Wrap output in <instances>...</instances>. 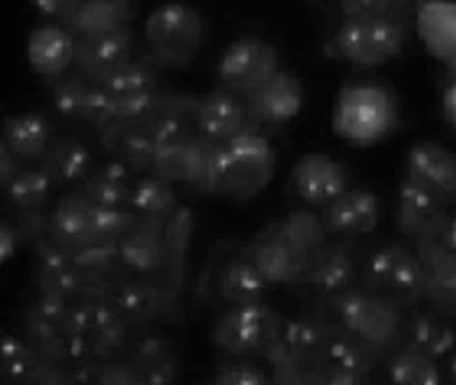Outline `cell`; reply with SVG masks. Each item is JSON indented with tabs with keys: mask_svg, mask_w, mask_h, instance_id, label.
<instances>
[{
	"mask_svg": "<svg viewBox=\"0 0 456 385\" xmlns=\"http://www.w3.org/2000/svg\"><path fill=\"white\" fill-rule=\"evenodd\" d=\"M276 152L260 130H248L216 144L194 192L248 202L273 182Z\"/></svg>",
	"mask_w": 456,
	"mask_h": 385,
	"instance_id": "1",
	"label": "cell"
},
{
	"mask_svg": "<svg viewBox=\"0 0 456 385\" xmlns=\"http://www.w3.org/2000/svg\"><path fill=\"white\" fill-rule=\"evenodd\" d=\"M205 43V16L191 4L181 0L165 3L146 16L144 44L151 60L160 68H189Z\"/></svg>",
	"mask_w": 456,
	"mask_h": 385,
	"instance_id": "2",
	"label": "cell"
},
{
	"mask_svg": "<svg viewBox=\"0 0 456 385\" xmlns=\"http://www.w3.org/2000/svg\"><path fill=\"white\" fill-rule=\"evenodd\" d=\"M327 304L337 324L385 357L403 346L406 311L390 300L358 284Z\"/></svg>",
	"mask_w": 456,
	"mask_h": 385,
	"instance_id": "3",
	"label": "cell"
},
{
	"mask_svg": "<svg viewBox=\"0 0 456 385\" xmlns=\"http://www.w3.org/2000/svg\"><path fill=\"white\" fill-rule=\"evenodd\" d=\"M361 285L411 311L425 301V266L412 244H382L362 261Z\"/></svg>",
	"mask_w": 456,
	"mask_h": 385,
	"instance_id": "4",
	"label": "cell"
},
{
	"mask_svg": "<svg viewBox=\"0 0 456 385\" xmlns=\"http://www.w3.org/2000/svg\"><path fill=\"white\" fill-rule=\"evenodd\" d=\"M409 22L395 19H345L327 44V54L353 68H377L403 52Z\"/></svg>",
	"mask_w": 456,
	"mask_h": 385,
	"instance_id": "5",
	"label": "cell"
},
{
	"mask_svg": "<svg viewBox=\"0 0 456 385\" xmlns=\"http://www.w3.org/2000/svg\"><path fill=\"white\" fill-rule=\"evenodd\" d=\"M284 319L268 301L226 308L213 325L210 340L226 357L256 359L282 338Z\"/></svg>",
	"mask_w": 456,
	"mask_h": 385,
	"instance_id": "6",
	"label": "cell"
},
{
	"mask_svg": "<svg viewBox=\"0 0 456 385\" xmlns=\"http://www.w3.org/2000/svg\"><path fill=\"white\" fill-rule=\"evenodd\" d=\"M396 124L395 98L377 84H354L340 92L335 130L354 144H372L393 132Z\"/></svg>",
	"mask_w": 456,
	"mask_h": 385,
	"instance_id": "7",
	"label": "cell"
},
{
	"mask_svg": "<svg viewBox=\"0 0 456 385\" xmlns=\"http://www.w3.org/2000/svg\"><path fill=\"white\" fill-rule=\"evenodd\" d=\"M281 70L279 51L258 36H240L226 46L216 64L221 86L247 96Z\"/></svg>",
	"mask_w": 456,
	"mask_h": 385,
	"instance_id": "8",
	"label": "cell"
},
{
	"mask_svg": "<svg viewBox=\"0 0 456 385\" xmlns=\"http://www.w3.org/2000/svg\"><path fill=\"white\" fill-rule=\"evenodd\" d=\"M112 306L130 330H146L159 322H176L183 308L168 296L160 277L130 276L117 285Z\"/></svg>",
	"mask_w": 456,
	"mask_h": 385,
	"instance_id": "9",
	"label": "cell"
},
{
	"mask_svg": "<svg viewBox=\"0 0 456 385\" xmlns=\"http://www.w3.org/2000/svg\"><path fill=\"white\" fill-rule=\"evenodd\" d=\"M361 268L353 240L327 242L308 261L305 285L322 301H332L361 284Z\"/></svg>",
	"mask_w": 456,
	"mask_h": 385,
	"instance_id": "10",
	"label": "cell"
},
{
	"mask_svg": "<svg viewBox=\"0 0 456 385\" xmlns=\"http://www.w3.org/2000/svg\"><path fill=\"white\" fill-rule=\"evenodd\" d=\"M70 304L72 301L37 293L22 314L24 340L48 362L70 364V348L64 333V317Z\"/></svg>",
	"mask_w": 456,
	"mask_h": 385,
	"instance_id": "11",
	"label": "cell"
},
{
	"mask_svg": "<svg viewBox=\"0 0 456 385\" xmlns=\"http://www.w3.org/2000/svg\"><path fill=\"white\" fill-rule=\"evenodd\" d=\"M290 188L308 208H324L350 188L345 164L329 154L311 152L300 156L290 172Z\"/></svg>",
	"mask_w": 456,
	"mask_h": 385,
	"instance_id": "12",
	"label": "cell"
},
{
	"mask_svg": "<svg viewBox=\"0 0 456 385\" xmlns=\"http://www.w3.org/2000/svg\"><path fill=\"white\" fill-rule=\"evenodd\" d=\"M194 128L200 136L216 144H224L248 130H260L250 118L244 98L223 86L199 96Z\"/></svg>",
	"mask_w": 456,
	"mask_h": 385,
	"instance_id": "13",
	"label": "cell"
},
{
	"mask_svg": "<svg viewBox=\"0 0 456 385\" xmlns=\"http://www.w3.org/2000/svg\"><path fill=\"white\" fill-rule=\"evenodd\" d=\"M451 210L425 188L404 178L396 196V228L409 244L433 240L443 232Z\"/></svg>",
	"mask_w": 456,
	"mask_h": 385,
	"instance_id": "14",
	"label": "cell"
},
{
	"mask_svg": "<svg viewBox=\"0 0 456 385\" xmlns=\"http://www.w3.org/2000/svg\"><path fill=\"white\" fill-rule=\"evenodd\" d=\"M208 284L205 292L215 293L218 301L226 308L250 306L266 301L273 285L265 280L255 264L242 256V252L228 256L208 272Z\"/></svg>",
	"mask_w": 456,
	"mask_h": 385,
	"instance_id": "15",
	"label": "cell"
},
{
	"mask_svg": "<svg viewBox=\"0 0 456 385\" xmlns=\"http://www.w3.org/2000/svg\"><path fill=\"white\" fill-rule=\"evenodd\" d=\"M332 335L329 343L327 365L322 370V383L330 385H354L364 383L369 375L377 370L380 359L385 357L380 351L369 343L358 340L356 335L346 332L340 324L332 322Z\"/></svg>",
	"mask_w": 456,
	"mask_h": 385,
	"instance_id": "16",
	"label": "cell"
},
{
	"mask_svg": "<svg viewBox=\"0 0 456 385\" xmlns=\"http://www.w3.org/2000/svg\"><path fill=\"white\" fill-rule=\"evenodd\" d=\"M242 98L250 118L258 126H281L297 118L303 110L305 90L292 72L281 68L263 86Z\"/></svg>",
	"mask_w": 456,
	"mask_h": 385,
	"instance_id": "17",
	"label": "cell"
},
{
	"mask_svg": "<svg viewBox=\"0 0 456 385\" xmlns=\"http://www.w3.org/2000/svg\"><path fill=\"white\" fill-rule=\"evenodd\" d=\"M436 196L446 206L456 204V154L441 142L412 144L406 156V176Z\"/></svg>",
	"mask_w": 456,
	"mask_h": 385,
	"instance_id": "18",
	"label": "cell"
},
{
	"mask_svg": "<svg viewBox=\"0 0 456 385\" xmlns=\"http://www.w3.org/2000/svg\"><path fill=\"white\" fill-rule=\"evenodd\" d=\"M332 335L330 319L321 316H297L284 322L282 343L305 370V383H322Z\"/></svg>",
	"mask_w": 456,
	"mask_h": 385,
	"instance_id": "19",
	"label": "cell"
},
{
	"mask_svg": "<svg viewBox=\"0 0 456 385\" xmlns=\"http://www.w3.org/2000/svg\"><path fill=\"white\" fill-rule=\"evenodd\" d=\"M382 218L379 194L370 188H348L335 202L322 208L324 226L330 236L354 240L377 230Z\"/></svg>",
	"mask_w": 456,
	"mask_h": 385,
	"instance_id": "20",
	"label": "cell"
},
{
	"mask_svg": "<svg viewBox=\"0 0 456 385\" xmlns=\"http://www.w3.org/2000/svg\"><path fill=\"white\" fill-rule=\"evenodd\" d=\"M242 256L248 258L265 280L273 285H298L305 282L308 260L289 248L268 228L258 232L252 240L240 248Z\"/></svg>",
	"mask_w": 456,
	"mask_h": 385,
	"instance_id": "21",
	"label": "cell"
},
{
	"mask_svg": "<svg viewBox=\"0 0 456 385\" xmlns=\"http://www.w3.org/2000/svg\"><path fill=\"white\" fill-rule=\"evenodd\" d=\"M133 30L130 27L93 38H77L75 70L93 84H101L114 70L133 59Z\"/></svg>",
	"mask_w": 456,
	"mask_h": 385,
	"instance_id": "22",
	"label": "cell"
},
{
	"mask_svg": "<svg viewBox=\"0 0 456 385\" xmlns=\"http://www.w3.org/2000/svg\"><path fill=\"white\" fill-rule=\"evenodd\" d=\"M215 146L216 142L207 140L199 132L183 142L159 146L149 174L168 180L173 184H184L192 190L199 184L202 174H205V168Z\"/></svg>",
	"mask_w": 456,
	"mask_h": 385,
	"instance_id": "23",
	"label": "cell"
},
{
	"mask_svg": "<svg viewBox=\"0 0 456 385\" xmlns=\"http://www.w3.org/2000/svg\"><path fill=\"white\" fill-rule=\"evenodd\" d=\"M412 245L425 266V304L456 319V256L438 237Z\"/></svg>",
	"mask_w": 456,
	"mask_h": 385,
	"instance_id": "24",
	"label": "cell"
},
{
	"mask_svg": "<svg viewBox=\"0 0 456 385\" xmlns=\"http://www.w3.org/2000/svg\"><path fill=\"white\" fill-rule=\"evenodd\" d=\"M35 264V285L38 296H53L72 301L78 288V269L75 266L72 252L62 248L51 236L30 248Z\"/></svg>",
	"mask_w": 456,
	"mask_h": 385,
	"instance_id": "25",
	"label": "cell"
},
{
	"mask_svg": "<svg viewBox=\"0 0 456 385\" xmlns=\"http://www.w3.org/2000/svg\"><path fill=\"white\" fill-rule=\"evenodd\" d=\"M77 38L64 24H45L27 40V60L37 75L48 80L75 68Z\"/></svg>",
	"mask_w": 456,
	"mask_h": 385,
	"instance_id": "26",
	"label": "cell"
},
{
	"mask_svg": "<svg viewBox=\"0 0 456 385\" xmlns=\"http://www.w3.org/2000/svg\"><path fill=\"white\" fill-rule=\"evenodd\" d=\"M194 228L197 218L194 212L181 204V208L175 212V216L168 220L165 230V245H167V264L162 269L160 282L165 285L168 296L173 298L176 306L183 308V293L186 285V269H189V252L192 245Z\"/></svg>",
	"mask_w": 456,
	"mask_h": 385,
	"instance_id": "27",
	"label": "cell"
},
{
	"mask_svg": "<svg viewBox=\"0 0 456 385\" xmlns=\"http://www.w3.org/2000/svg\"><path fill=\"white\" fill-rule=\"evenodd\" d=\"M456 319L433 308H414L406 311L404 346L422 351L441 362L456 349Z\"/></svg>",
	"mask_w": 456,
	"mask_h": 385,
	"instance_id": "28",
	"label": "cell"
},
{
	"mask_svg": "<svg viewBox=\"0 0 456 385\" xmlns=\"http://www.w3.org/2000/svg\"><path fill=\"white\" fill-rule=\"evenodd\" d=\"M51 120L40 112H20L6 116L3 124V146L27 166H37L54 138Z\"/></svg>",
	"mask_w": 456,
	"mask_h": 385,
	"instance_id": "29",
	"label": "cell"
},
{
	"mask_svg": "<svg viewBox=\"0 0 456 385\" xmlns=\"http://www.w3.org/2000/svg\"><path fill=\"white\" fill-rule=\"evenodd\" d=\"M37 166L43 168L59 188L80 186L94 168V158L88 146L72 136H54L43 160Z\"/></svg>",
	"mask_w": 456,
	"mask_h": 385,
	"instance_id": "30",
	"label": "cell"
},
{
	"mask_svg": "<svg viewBox=\"0 0 456 385\" xmlns=\"http://www.w3.org/2000/svg\"><path fill=\"white\" fill-rule=\"evenodd\" d=\"M165 228L141 222L118 242L120 260L133 276L160 277L167 264Z\"/></svg>",
	"mask_w": 456,
	"mask_h": 385,
	"instance_id": "31",
	"label": "cell"
},
{
	"mask_svg": "<svg viewBox=\"0 0 456 385\" xmlns=\"http://www.w3.org/2000/svg\"><path fill=\"white\" fill-rule=\"evenodd\" d=\"M130 327L122 322L112 301L93 308V322L80 348V359L110 362L125 357L128 348Z\"/></svg>",
	"mask_w": 456,
	"mask_h": 385,
	"instance_id": "32",
	"label": "cell"
},
{
	"mask_svg": "<svg viewBox=\"0 0 456 385\" xmlns=\"http://www.w3.org/2000/svg\"><path fill=\"white\" fill-rule=\"evenodd\" d=\"M91 216L93 204L78 190L62 194L54 208L48 212L51 218V237L59 242L62 248L70 252L78 250L80 245L91 240Z\"/></svg>",
	"mask_w": 456,
	"mask_h": 385,
	"instance_id": "33",
	"label": "cell"
},
{
	"mask_svg": "<svg viewBox=\"0 0 456 385\" xmlns=\"http://www.w3.org/2000/svg\"><path fill=\"white\" fill-rule=\"evenodd\" d=\"M128 359L141 383L165 385L176 381L181 375V359L165 335H142L130 349Z\"/></svg>",
	"mask_w": 456,
	"mask_h": 385,
	"instance_id": "34",
	"label": "cell"
},
{
	"mask_svg": "<svg viewBox=\"0 0 456 385\" xmlns=\"http://www.w3.org/2000/svg\"><path fill=\"white\" fill-rule=\"evenodd\" d=\"M134 182L136 176L133 172L117 158H110L101 166H94L77 188L91 200L93 206L125 208L130 204Z\"/></svg>",
	"mask_w": 456,
	"mask_h": 385,
	"instance_id": "35",
	"label": "cell"
},
{
	"mask_svg": "<svg viewBox=\"0 0 456 385\" xmlns=\"http://www.w3.org/2000/svg\"><path fill=\"white\" fill-rule=\"evenodd\" d=\"M130 0H83L64 22L75 38H93L130 27Z\"/></svg>",
	"mask_w": 456,
	"mask_h": 385,
	"instance_id": "36",
	"label": "cell"
},
{
	"mask_svg": "<svg viewBox=\"0 0 456 385\" xmlns=\"http://www.w3.org/2000/svg\"><path fill=\"white\" fill-rule=\"evenodd\" d=\"M266 228L308 261L329 242L330 236L324 226L322 214H316L308 206L289 212L287 216L271 222Z\"/></svg>",
	"mask_w": 456,
	"mask_h": 385,
	"instance_id": "37",
	"label": "cell"
},
{
	"mask_svg": "<svg viewBox=\"0 0 456 385\" xmlns=\"http://www.w3.org/2000/svg\"><path fill=\"white\" fill-rule=\"evenodd\" d=\"M130 208L146 224L165 228L175 212L181 208L175 184L154 174H144L136 178L133 196H130Z\"/></svg>",
	"mask_w": 456,
	"mask_h": 385,
	"instance_id": "38",
	"label": "cell"
},
{
	"mask_svg": "<svg viewBox=\"0 0 456 385\" xmlns=\"http://www.w3.org/2000/svg\"><path fill=\"white\" fill-rule=\"evenodd\" d=\"M48 359L19 335L4 333L0 341V378L3 383H38Z\"/></svg>",
	"mask_w": 456,
	"mask_h": 385,
	"instance_id": "39",
	"label": "cell"
},
{
	"mask_svg": "<svg viewBox=\"0 0 456 385\" xmlns=\"http://www.w3.org/2000/svg\"><path fill=\"white\" fill-rule=\"evenodd\" d=\"M56 186L40 166H27L3 186L4 200L12 212H45Z\"/></svg>",
	"mask_w": 456,
	"mask_h": 385,
	"instance_id": "40",
	"label": "cell"
},
{
	"mask_svg": "<svg viewBox=\"0 0 456 385\" xmlns=\"http://www.w3.org/2000/svg\"><path fill=\"white\" fill-rule=\"evenodd\" d=\"M387 373L390 381L404 385H438L443 381L438 359L404 343L388 356Z\"/></svg>",
	"mask_w": 456,
	"mask_h": 385,
	"instance_id": "41",
	"label": "cell"
},
{
	"mask_svg": "<svg viewBox=\"0 0 456 385\" xmlns=\"http://www.w3.org/2000/svg\"><path fill=\"white\" fill-rule=\"evenodd\" d=\"M45 82L54 112L67 120L83 122L86 98L91 94V88L94 86L93 82L86 80L75 68L67 70L64 75L48 78Z\"/></svg>",
	"mask_w": 456,
	"mask_h": 385,
	"instance_id": "42",
	"label": "cell"
},
{
	"mask_svg": "<svg viewBox=\"0 0 456 385\" xmlns=\"http://www.w3.org/2000/svg\"><path fill=\"white\" fill-rule=\"evenodd\" d=\"M99 86L107 90L112 98L157 92L160 90L157 64L151 59H130L114 70L107 80H102Z\"/></svg>",
	"mask_w": 456,
	"mask_h": 385,
	"instance_id": "43",
	"label": "cell"
},
{
	"mask_svg": "<svg viewBox=\"0 0 456 385\" xmlns=\"http://www.w3.org/2000/svg\"><path fill=\"white\" fill-rule=\"evenodd\" d=\"M72 258H75L78 272L104 276L114 284H122L126 277L133 276L122 264L118 244L114 242L88 240L78 250L72 252Z\"/></svg>",
	"mask_w": 456,
	"mask_h": 385,
	"instance_id": "44",
	"label": "cell"
},
{
	"mask_svg": "<svg viewBox=\"0 0 456 385\" xmlns=\"http://www.w3.org/2000/svg\"><path fill=\"white\" fill-rule=\"evenodd\" d=\"M142 220L136 216V212L125 208H101L93 206L91 216V240L114 242L118 244L130 230L141 224Z\"/></svg>",
	"mask_w": 456,
	"mask_h": 385,
	"instance_id": "45",
	"label": "cell"
},
{
	"mask_svg": "<svg viewBox=\"0 0 456 385\" xmlns=\"http://www.w3.org/2000/svg\"><path fill=\"white\" fill-rule=\"evenodd\" d=\"M345 19H395L409 22L412 3L409 0H338Z\"/></svg>",
	"mask_w": 456,
	"mask_h": 385,
	"instance_id": "46",
	"label": "cell"
},
{
	"mask_svg": "<svg viewBox=\"0 0 456 385\" xmlns=\"http://www.w3.org/2000/svg\"><path fill=\"white\" fill-rule=\"evenodd\" d=\"M213 383L216 385H266L273 383L271 373L258 367L252 359L226 357L215 367Z\"/></svg>",
	"mask_w": 456,
	"mask_h": 385,
	"instance_id": "47",
	"label": "cell"
},
{
	"mask_svg": "<svg viewBox=\"0 0 456 385\" xmlns=\"http://www.w3.org/2000/svg\"><path fill=\"white\" fill-rule=\"evenodd\" d=\"M144 128L152 136V140L157 142V146L183 142L192 134H197L192 118L173 112H159Z\"/></svg>",
	"mask_w": 456,
	"mask_h": 385,
	"instance_id": "48",
	"label": "cell"
},
{
	"mask_svg": "<svg viewBox=\"0 0 456 385\" xmlns=\"http://www.w3.org/2000/svg\"><path fill=\"white\" fill-rule=\"evenodd\" d=\"M268 367H271V380L273 383H282V385H295V383H305V370L300 364L292 357L290 351L284 346L282 340H279L274 346L268 349L265 356Z\"/></svg>",
	"mask_w": 456,
	"mask_h": 385,
	"instance_id": "49",
	"label": "cell"
},
{
	"mask_svg": "<svg viewBox=\"0 0 456 385\" xmlns=\"http://www.w3.org/2000/svg\"><path fill=\"white\" fill-rule=\"evenodd\" d=\"M12 224L20 236L22 245H27V248H35L37 244L51 236L48 212H14Z\"/></svg>",
	"mask_w": 456,
	"mask_h": 385,
	"instance_id": "50",
	"label": "cell"
},
{
	"mask_svg": "<svg viewBox=\"0 0 456 385\" xmlns=\"http://www.w3.org/2000/svg\"><path fill=\"white\" fill-rule=\"evenodd\" d=\"M114 106H117V100L102 86L94 84L86 98L83 122L91 124L96 132H101L102 128L114 122Z\"/></svg>",
	"mask_w": 456,
	"mask_h": 385,
	"instance_id": "51",
	"label": "cell"
},
{
	"mask_svg": "<svg viewBox=\"0 0 456 385\" xmlns=\"http://www.w3.org/2000/svg\"><path fill=\"white\" fill-rule=\"evenodd\" d=\"M96 383L101 385H138L141 378L130 364L128 357L110 359V362H102L99 367V380Z\"/></svg>",
	"mask_w": 456,
	"mask_h": 385,
	"instance_id": "52",
	"label": "cell"
},
{
	"mask_svg": "<svg viewBox=\"0 0 456 385\" xmlns=\"http://www.w3.org/2000/svg\"><path fill=\"white\" fill-rule=\"evenodd\" d=\"M30 3L40 14L46 16V19L64 24L83 0H30Z\"/></svg>",
	"mask_w": 456,
	"mask_h": 385,
	"instance_id": "53",
	"label": "cell"
},
{
	"mask_svg": "<svg viewBox=\"0 0 456 385\" xmlns=\"http://www.w3.org/2000/svg\"><path fill=\"white\" fill-rule=\"evenodd\" d=\"M22 168H27V164H24L20 158H16L6 146H0V184L4 186L11 182V180L19 174Z\"/></svg>",
	"mask_w": 456,
	"mask_h": 385,
	"instance_id": "54",
	"label": "cell"
},
{
	"mask_svg": "<svg viewBox=\"0 0 456 385\" xmlns=\"http://www.w3.org/2000/svg\"><path fill=\"white\" fill-rule=\"evenodd\" d=\"M19 245H22V242H20L19 232H16V228L12 224V220L4 218L3 220V245H0V252H3V264H6V261L14 256L16 250H19Z\"/></svg>",
	"mask_w": 456,
	"mask_h": 385,
	"instance_id": "55",
	"label": "cell"
},
{
	"mask_svg": "<svg viewBox=\"0 0 456 385\" xmlns=\"http://www.w3.org/2000/svg\"><path fill=\"white\" fill-rule=\"evenodd\" d=\"M438 240H441V244L452 253V256H456V210L449 214V220H446Z\"/></svg>",
	"mask_w": 456,
	"mask_h": 385,
	"instance_id": "56",
	"label": "cell"
},
{
	"mask_svg": "<svg viewBox=\"0 0 456 385\" xmlns=\"http://www.w3.org/2000/svg\"><path fill=\"white\" fill-rule=\"evenodd\" d=\"M443 110L446 120L451 122L452 128H456V80H451V84L444 90Z\"/></svg>",
	"mask_w": 456,
	"mask_h": 385,
	"instance_id": "57",
	"label": "cell"
},
{
	"mask_svg": "<svg viewBox=\"0 0 456 385\" xmlns=\"http://www.w3.org/2000/svg\"><path fill=\"white\" fill-rule=\"evenodd\" d=\"M446 70H449L451 80H456V51L446 56Z\"/></svg>",
	"mask_w": 456,
	"mask_h": 385,
	"instance_id": "58",
	"label": "cell"
},
{
	"mask_svg": "<svg viewBox=\"0 0 456 385\" xmlns=\"http://www.w3.org/2000/svg\"><path fill=\"white\" fill-rule=\"evenodd\" d=\"M449 375H451V381L456 383V349L451 354V362H449Z\"/></svg>",
	"mask_w": 456,
	"mask_h": 385,
	"instance_id": "59",
	"label": "cell"
},
{
	"mask_svg": "<svg viewBox=\"0 0 456 385\" xmlns=\"http://www.w3.org/2000/svg\"><path fill=\"white\" fill-rule=\"evenodd\" d=\"M409 3H414V0H409Z\"/></svg>",
	"mask_w": 456,
	"mask_h": 385,
	"instance_id": "60",
	"label": "cell"
}]
</instances>
